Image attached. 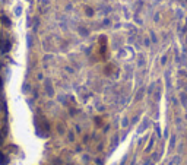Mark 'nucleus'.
I'll use <instances>...</instances> for the list:
<instances>
[{"label":"nucleus","mask_w":187,"mask_h":165,"mask_svg":"<svg viewBox=\"0 0 187 165\" xmlns=\"http://www.w3.org/2000/svg\"><path fill=\"white\" fill-rule=\"evenodd\" d=\"M0 47H1V53H6V51H9V48H10V43H9V40L0 38Z\"/></svg>","instance_id":"f257e3e1"},{"label":"nucleus","mask_w":187,"mask_h":165,"mask_svg":"<svg viewBox=\"0 0 187 165\" xmlns=\"http://www.w3.org/2000/svg\"><path fill=\"white\" fill-rule=\"evenodd\" d=\"M0 164H1V165L6 164V161H4V156H3V153H0Z\"/></svg>","instance_id":"f03ea898"},{"label":"nucleus","mask_w":187,"mask_h":165,"mask_svg":"<svg viewBox=\"0 0 187 165\" xmlns=\"http://www.w3.org/2000/svg\"><path fill=\"white\" fill-rule=\"evenodd\" d=\"M1 21H3V23H4V25H9V19H7L6 16L1 18Z\"/></svg>","instance_id":"7ed1b4c3"}]
</instances>
